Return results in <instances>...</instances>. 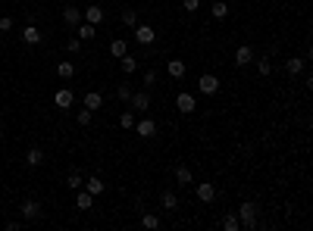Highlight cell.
I'll return each mask as SVG.
<instances>
[{
    "label": "cell",
    "instance_id": "obj_29",
    "mask_svg": "<svg viewBox=\"0 0 313 231\" xmlns=\"http://www.w3.org/2000/svg\"><path fill=\"white\" fill-rule=\"evenodd\" d=\"M223 228H226V231H238V228H241L238 216H235V212H226V216H223Z\"/></svg>",
    "mask_w": 313,
    "mask_h": 231
},
{
    "label": "cell",
    "instance_id": "obj_18",
    "mask_svg": "<svg viewBox=\"0 0 313 231\" xmlns=\"http://www.w3.org/2000/svg\"><path fill=\"white\" fill-rule=\"evenodd\" d=\"M94 28H97V25H91V22H79V25H75V38H79V41H91V38H94Z\"/></svg>",
    "mask_w": 313,
    "mask_h": 231
},
{
    "label": "cell",
    "instance_id": "obj_5",
    "mask_svg": "<svg viewBox=\"0 0 313 231\" xmlns=\"http://www.w3.org/2000/svg\"><path fill=\"white\" fill-rule=\"evenodd\" d=\"M198 91L200 94H207V97H213V94L219 91V78H216V75H200V78H198Z\"/></svg>",
    "mask_w": 313,
    "mask_h": 231
},
{
    "label": "cell",
    "instance_id": "obj_26",
    "mask_svg": "<svg viewBox=\"0 0 313 231\" xmlns=\"http://www.w3.org/2000/svg\"><path fill=\"white\" fill-rule=\"evenodd\" d=\"M210 16H213V19H226V16H229V3H223V0H213V6H210Z\"/></svg>",
    "mask_w": 313,
    "mask_h": 231
},
{
    "label": "cell",
    "instance_id": "obj_35",
    "mask_svg": "<svg viewBox=\"0 0 313 231\" xmlns=\"http://www.w3.org/2000/svg\"><path fill=\"white\" fill-rule=\"evenodd\" d=\"M13 28H16L13 16H0V31H13Z\"/></svg>",
    "mask_w": 313,
    "mask_h": 231
},
{
    "label": "cell",
    "instance_id": "obj_1",
    "mask_svg": "<svg viewBox=\"0 0 313 231\" xmlns=\"http://www.w3.org/2000/svg\"><path fill=\"white\" fill-rule=\"evenodd\" d=\"M235 216H238V222H241V228H244V231L260 228V206H257L254 200H244L241 206H238V212H235Z\"/></svg>",
    "mask_w": 313,
    "mask_h": 231
},
{
    "label": "cell",
    "instance_id": "obj_6",
    "mask_svg": "<svg viewBox=\"0 0 313 231\" xmlns=\"http://www.w3.org/2000/svg\"><path fill=\"white\" fill-rule=\"evenodd\" d=\"M194 194H198V200H200V203H213V200H216V184L204 181V184L194 187Z\"/></svg>",
    "mask_w": 313,
    "mask_h": 231
},
{
    "label": "cell",
    "instance_id": "obj_11",
    "mask_svg": "<svg viewBox=\"0 0 313 231\" xmlns=\"http://www.w3.org/2000/svg\"><path fill=\"white\" fill-rule=\"evenodd\" d=\"M54 103H57V106H60V109H69V106L75 103V94H72L69 88H60V91H57V94H54Z\"/></svg>",
    "mask_w": 313,
    "mask_h": 231
},
{
    "label": "cell",
    "instance_id": "obj_19",
    "mask_svg": "<svg viewBox=\"0 0 313 231\" xmlns=\"http://www.w3.org/2000/svg\"><path fill=\"white\" fill-rule=\"evenodd\" d=\"M82 103L88 106V109H100V106H104V94H100V91H88Z\"/></svg>",
    "mask_w": 313,
    "mask_h": 231
},
{
    "label": "cell",
    "instance_id": "obj_20",
    "mask_svg": "<svg viewBox=\"0 0 313 231\" xmlns=\"http://www.w3.org/2000/svg\"><path fill=\"white\" fill-rule=\"evenodd\" d=\"M304 66H307V63H304L301 56H291V59H285V72H288L291 78H294V75H301V72H304Z\"/></svg>",
    "mask_w": 313,
    "mask_h": 231
},
{
    "label": "cell",
    "instance_id": "obj_17",
    "mask_svg": "<svg viewBox=\"0 0 313 231\" xmlns=\"http://www.w3.org/2000/svg\"><path fill=\"white\" fill-rule=\"evenodd\" d=\"M166 69H169V78H185V63L182 59H166Z\"/></svg>",
    "mask_w": 313,
    "mask_h": 231
},
{
    "label": "cell",
    "instance_id": "obj_3",
    "mask_svg": "<svg viewBox=\"0 0 313 231\" xmlns=\"http://www.w3.org/2000/svg\"><path fill=\"white\" fill-rule=\"evenodd\" d=\"M132 31H135V41H138L141 47H154V41H157V31H154V25H147V22L141 25V22H138Z\"/></svg>",
    "mask_w": 313,
    "mask_h": 231
},
{
    "label": "cell",
    "instance_id": "obj_38",
    "mask_svg": "<svg viewBox=\"0 0 313 231\" xmlns=\"http://www.w3.org/2000/svg\"><path fill=\"white\" fill-rule=\"evenodd\" d=\"M154 84H157V72L147 69V72H144V88H154Z\"/></svg>",
    "mask_w": 313,
    "mask_h": 231
},
{
    "label": "cell",
    "instance_id": "obj_33",
    "mask_svg": "<svg viewBox=\"0 0 313 231\" xmlns=\"http://www.w3.org/2000/svg\"><path fill=\"white\" fill-rule=\"evenodd\" d=\"M122 25L135 28V25H138V13H135V10H122Z\"/></svg>",
    "mask_w": 313,
    "mask_h": 231
},
{
    "label": "cell",
    "instance_id": "obj_37",
    "mask_svg": "<svg viewBox=\"0 0 313 231\" xmlns=\"http://www.w3.org/2000/svg\"><path fill=\"white\" fill-rule=\"evenodd\" d=\"M66 50H69V53H82V41L79 38H69V41H66Z\"/></svg>",
    "mask_w": 313,
    "mask_h": 231
},
{
    "label": "cell",
    "instance_id": "obj_13",
    "mask_svg": "<svg viewBox=\"0 0 313 231\" xmlns=\"http://www.w3.org/2000/svg\"><path fill=\"white\" fill-rule=\"evenodd\" d=\"M22 41H25V44H31V47H35V44H41V28L28 22V25L22 28Z\"/></svg>",
    "mask_w": 313,
    "mask_h": 231
},
{
    "label": "cell",
    "instance_id": "obj_16",
    "mask_svg": "<svg viewBox=\"0 0 313 231\" xmlns=\"http://www.w3.org/2000/svg\"><path fill=\"white\" fill-rule=\"evenodd\" d=\"M82 187H85V191H88V194H94V197H100V194H104V191H107V184H104V181H100V178H97V175H91V178H88V181H85Z\"/></svg>",
    "mask_w": 313,
    "mask_h": 231
},
{
    "label": "cell",
    "instance_id": "obj_25",
    "mask_svg": "<svg viewBox=\"0 0 313 231\" xmlns=\"http://www.w3.org/2000/svg\"><path fill=\"white\" fill-rule=\"evenodd\" d=\"M57 75H60V78H66V81H69L72 75H75V63H72V59H63V63L57 66Z\"/></svg>",
    "mask_w": 313,
    "mask_h": 231
},
{
    "label": "cell",
    "instance_id": "obj_9",
    "mask_svg": "<svg viewBox=\"0 0 313 231\" xmlns=\"http://www.w3.org/2000/svg\"><path fill=\"white\" fill-rule=\"evenodd\" d=\"M129 106H132V109H150V94H147V91H132Z\"/></svg>",
    "mask_w": 313,
    "mask_h": 231
},
{
    "label": "cell",
    "instance_id": "obj_28",
    "mask_svg": "<svg viewBox=\"0 0 313 231\" xmlns=\"http://www.w3.org/2000/svg\"><path fill=\"white\" fill-rule=\"evenodd\" d=\"M135 122H138V119H135V109H125V113L119 116V128H125V131H132Z\"/></svg>",
    "mask_w": 313,
    "mask_h": 231
},
{
    "label": "cell",
    "instance_id": "obj_15",
    "mask_svg": "<svg viewBox=\"0 0 313 231\" xmlns=\"http://www.w3.org/2000/svg\"><path fill=\"white\" fill-rule=\"evenodd\" d=\"M119 69H122L125 75H135V72H138V56H132V53L119 56Z\"/></svg>",
    "mask_w": 313,
    "mask_h": 231
},
{
    "label": "cell",
    "instance_id": "obj_8",
    "mask_svg": "<svg viewBox=\"0 0 313 231\" xmlns=\"http://www.w3.org/2000/svg\"><path fill=\"white\" fill-rule=\"evenodd\" d=\"M254 63V47L251 44H241L238 50H235V66H241V69H244V66H251Z\"/></svg>",
    "mask_w": 313,
    "mask_h": 231
},
{
    "label": "cell",
    "instance_id": "obj_2",
    "mask_svg": "<svg viewBox=\"0 0 313 231\" xmlns=\"http://www.w3.org/2000/svg\"><path fill=\"white\" fill-rule=\"evenodd\" d=\"M19 212H22V219H28V222H38L41 216H44V206L35 200V197H28V200H22L19 203Z\"/></svg>",
    "mask_w": 313,
    "mask_h": 231
},
{
    "label": "cell",
    "instance_id": "obj_4",
    "mask_svg": "<svg viewBox=\"0 0 313 231\" xmlns=\"http://www.w3.org/2000/svg\"><path fill=\"white\" fill-rule=\"evenodd\" d=\"M175 109H179V113H194V109H198V100H194V94H188V91H182V94H175Z\"/></svg>",
    "mask_w": 313,
    "mask_h": 231
},
{
    "label": "cell",
    "instance_id": "obj_21",
    "mask_svg": "<svg viewBox=\"0 0 313 231\" xmlns=\"http://www.w3.org/2000/svg\"><path fill=\"white\" fill-rule=\"evenodd\" d=\"M160 206H163L166 212H172V209H179V197H175L172 191H163V197H160Z\"/></svg>",
    "mask_w": 313,
    "mask_h": 231
},
{
    "label": "cell",
    "instance_id": "obj_31",
    "mask_svg": "<svg viewBox=\"0 0 313 231\" xmlns=\"http://www.w3.org/2000/svg\"><path fill=\"white\" fill-rule=\"evenodd\" d=\"M141 225L154 231V228H160V216H154V212H144V216H141Z\"/></svg>",
    "mask_w": 313,
    "mask_h": 231
},
{
    "label": "cell",
    "instance_id": "obj_14",
    "mask_svg": "<svg viewBox=\"0 0 313 231\" xmlns=\"http://www.w3.org/2000/svg\"><path fill=\"white\" fill-rule=\"evenodd\" d=\"M41 162H44V150H41V147H28V150H25V166L38 169Z\"/></svg>",
    "mask_w": 313,
    "mask_h": 231
},
{
    "label": "cell",
    "instance_id": "obj_34",
    "mask_svg": "<svg viewBox=\"0 0 313 231\" xmlns=\"http://www.w3.org/2000/svg\"><path fill=\"white\" fill-rule=\"evenodd\" d=\"M116 97H119L122 103H129V97H132V88H129V84H119V88H116Z\"/></svg>",
    "mask_w": 313,
    "mask_h": 231
},
{
    "label": "cell",
    "instance_id": "obj_12",
    "mask_svg": "<svg viewBox=\"0 0 313 231\" xmlns=\"http://www.w3.org/2000/svg\"><path fill=\"white\" fill-rule=\"evenodd\" d=\"M63 22L66 25H69V28H75V25H79L82 22V10H79V6H63Z\"/></svg>",
    "mask_w": 313,
    "mask_h": 231
},
{
    "label": "cell",
    "instance_id": "obj_32",
    "mask_svg": "<svg viewBox=\"0 0 313 231\" xmlns=\"http://www.w3.org/2000/svg\"><path fill=\"white\" fill-rule=\"evenodd\" d=\"M66 184H69V191H79V187L85 184V178L79 172H69V178H66Z\"/></svg>",
    "mask_w": 313,
    "mask_h": 231
},
{
    "label": "cell",
    "instance_id": "obj_27",
    "mask_svg": "<svg viewBox=\"0 0 313 231\" xmlns=\"http://www.w3.org/2000/svg\"><path fill=\"white\" fill-rule=\"evenodd\" d=\"M75 206H79V209H91V206H94V194L79 191V197H75Z\"/></svg>",
    "mask_w": 313,
    "mask_h": 231
},
{
    "label": "cell",
    "instance_id": "obj_39",
    "mask_svg": "<svg viewBox=\"0 0 313 231\" xmlns=\"http://www.w3.org/2000/svg\"><path fill=\"white\" fill-rule=\"evenodd\" d=\"M0 141H3V128H0Z\"/></svg>",
    "mask_w": 313,
    "mask_h": 231
},
{
    "label": "cell",
    "instance_id": "obj_7",
    "mask_svg": "<svg viewBox=\"0 0 313 231\" xmlns=\"http://www.w3.org/2000/svg\"><path fill=\"white\" fill-rule=\"evenodd\" d=\"M132 131H138L141 134V138H154V134H157V122H154V119H141V122H135V128H132Z\"/></svg>",
    "mask_w": 313,
    "mask_h": 231
},
{
    "label": "cell",
    "instance_id": "obj_30",
    "mask_svg": "<svg viewBox=\"0 0 313 231\" xmlns=\"http://www.w3.org/2000/svg\"><path fill=\"white\" fill-rule=\"evenodd\" d=\"M91 119H94V109H88V106H85V109H79V116H75V122H79V125L85 128V125H91Z\"/></svg>",
    "mask_w": 313,
    "mask_h": 231
},
{
    "label": "cell",
    "instance_id": "obj_24",
    "mask_svg": "<svg viewBox=\"0 0 313 231\" xmlns=\"http://www.w3.org/2000/svg\"><path fill=\"white\" fill-rule=\"evenodd\" d=\"M254 63H257V72L263 75V78H266V75H273V59H269V53H266V56H260V59L254 56Z\"/></svg>",
    "mask_w": 313,
    "mask_h": 231
},
{
    "label": "cell",
    "instance_id": "obj_23",
    "mask_svg": "<svg viewBox=\"0 0 313 231\" xmlns=\"http://www.w3.org/2000/svg\"><path fill=\"white\" fill-rule=\"evenodd\" d=\"M110 53H113L116 59H119V56H125V53H129V44H125L122 38H113V41H110Z\"/></svg>",
    "mask_w": 313,
    "mask_h": 231
},
{
    "label": "cell",
    "instance_id": "obj_22",
    "mask_svg": "<svg viewBox=\"0 0 313 231\" xmlns=\"http://www.w3.org/2000/svg\"><path fill=\"white\" fill-rule=\"evenodd\" d=\"M175 181H179L182 187L194 184V175H191V169H188V166H179V169H175Z\"/></svg>",
    "mask_w": 313,
    "mask_h": 231
},
{
    "label": "cell",
    "instance_id": "obj_10",
    "mask_svg": "<svg viewBox=\"0 0 313 231\" xmlns=\"http://www.w3.org/2000/svg\"><path fill=\"white\" fill-rule=\"evenodd\" d=\"M82 22H91V25H100V22H104V10H100L97 3H91L88 10H82Z\"/></svg>",
    "mask_w": 313,
    "mask_h": 231
},
{
    "label": "cell",
    "instance_id": "obj_36",
    "mask_svg": "<svg viewBox=\"0 0 313 231\" xmlns=\"http://www.w3.org/2000/svg\"><path fill=\"white\" fill-rule=\"evenodd\" d=\"M182 10L185 13H198L200 10V0H182Z\"/></svg>",
    "mask_w": 313,
    "mask_h": 231
}]
</instances>
